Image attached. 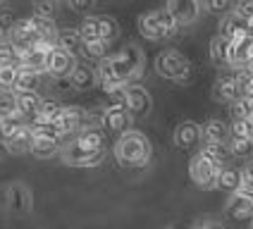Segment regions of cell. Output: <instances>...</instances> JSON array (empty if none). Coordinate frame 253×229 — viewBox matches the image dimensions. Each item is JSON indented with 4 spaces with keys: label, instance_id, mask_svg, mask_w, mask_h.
Returning a JSON list of instances; mask_svg holds the SVG:
<instances>
[{
    "label": "cell",
    "instance_id": "16",
    "mask_svg": "<svg viewBox=\"0 0 253 229\" xmlns=\"http://www.w3.org/2000/svg\"><path fill=\"white\" fill-rule=\"evenodd\" d=\"M14 98H17V113L22 114L27 122H31L36 114L41 113L43 100H45V98H41L39 91H17Z\"/></svg>",
    "mask_w": 253,
    "mask_h": 229
},
{
    "label": "cell",
    "instance_id": "39",
    "mask_svg": "<svg viewBox=\"0 0 253 229\" xmlns=\"http://www.w3.org/2000/svg\"><path fill=\"white\" fill-rule=\"evenodd\" d=\"M206 5H208V10L211 12H227V10H232L234 5H232V0H206Z\"/></svg>",
    "mask_w": 253,
    "mask_h": 229
},
{
    "label": "cell",
    "instance_id": "11",
    "mask_svg": "<svg viewBox=\"0 0 253 229\" xmlns=\"http://www.w3.org/2000/svg\"><path fill=\"white\" fill-rule=\"evenodd\" d=\"M7 41L12 43L14 48H19L22 53L29 50V48H34V45H39L41 41V34L36 31L34 27V22L31 19H22V22H17V27L7 34Z\"/></svg>",
    "mask_w": 253,
    "mask_h": 229
},
{
    "label": "cell",
    "instance_id": "26",
    "mask_svg": "<svg viewBox=\"0 0 253 229\" xmlns=\"http://www.w3.org/2000/svg\"><path fill=\"white\" fill-rule=\"evenodd\" d=\"M31 146H34V131H31V127H27L24 131H19L12 141L5 146V151L12 153V155H24V153L31 151Z\"/></svg>",
    "mask_w": 253,
    "mask_h": 229
},
{
    "label": "cell",
    "instance_id": "27",
    "mask_svg": "<svg viewBox=\"0 0 253 229\" xmlns=\"http://www.w3.org/2000/svg\"><path fill=\"white\" fill-rule=\"evenodd\" d=\"M39 84H41V72H34V70H29V67H19L17 91H39Z\"/></svg>",
    "mask_w": 253,
    "mask_h": 229
},
{
    "label": "cell",
    "instance_id": "7",
    "mask_svg": "<svg viewBox=\"0 0 253 229\" xmlns=\"http://www.w3.org/2000/svg\"><path fill=\"white\" fill-rule=\"evenodd\" d=\"M57 131L62 134V136H77L79 131H84V129H96L93 127V119L88 117L84 108H79V105H62V110L57 114V122H55Z\"/></svg>",
    "mask_w": 253,
    "mask_h": 229
},
{
    "label": "cell",
    "instance_id": "41",
    "mask_svg": "<svg viewBox=\"0 0 253 229\" xmlns=\"http://www.w3.org/2000/svg\"><path fill=\"white\" fill-rule=\"evenodd\" d=\"M234 12L241 14L244 19H253V0H246V2H241L234 7Z\"/></svg>",
    "mask_w": 253,
    "mask_h": 229
},
{
    "label": "cell",
    "instance_id": "34",
    "mask_svg": "<svg viewBox=\"0 0 253 229\" xmlns=\"http://www.w3.org/2000/svg\"><path fill=\"white\" fill-rule=\"evenodd\" d=\"M17 76H19V67H0V91L14 93L17 91Z\"/></svg>",
    "mask_w": 253,
    "mask_h": 229
},
{
    "label": "cell",
    "instance_id": "22",
    "mask_svg": "<svg viewBox=\"0 0 253 229\" xmlns=\"http://www.w3.org/2000/svg\"><path fill=\"white\" fill-rule=\"evenodd\" d=\"M48 45L45 43H39L34 48H29L22 53V67H29L34 72H45V62H48Z\"/></svg>",
    "mask_w": 253,
    "mask_h": 229
},
{
    "label": "cell",
    "instance_id": "25",
    "mask_svg": "<svg viewBox=\"0 0 253 229\" xmlns=\"http://www.w3.org/2000/svg\"><path fill=\"white\" fill-rule=\"evenodd\" d=\"M229 136H232V129L222 119H211L203 127V143H227Z\"/></svg>",
    "mask_w": 253,
    "mask_h": 229
},
{
    "label": "cell",
    "instance_id": "21",
    "mask_svg": "<svg viewBox=\"0 0 253 229\" xmlns=\"http://www.w3.org/2000/svg\"><path fill=\"white\" fill-rule=\"evenodd\" d=\"M27 127H29V122L19 113L7 114V117H0V143L7 146L19 131H24Z\"/></svg>",
    "mask_w": 253,
    "mask_h": 229
},
{
    "label": "cell",
    "instance_id": "5",
    "mask_svg": "<svg viewBox=\"0 0 253 229\" xmlns=\"http://www.w3.org/2000/svg\"><path fill=\"white\" fill-rule=\"evenodd\" d=\"M155 72L163 76V79H169V81H189L191 79V62H189V57L179 53V50H174V48H169V50H163L160 55L155 57Z\"/></svg>",
    "mask_w": 253,
    "mask_h": 229
},
{
    "label": "cell",
    "instance_id": "20",
    "mask_svg": "<svg viewBox=\"0 0 253 229\" xmlns=\"http://www.w3.org/2000/svg\"><path fill=\"white\" fill-rule=\"evenodd\" d=\"M212 98L220 100V103H234V100H239L241 93H239L237 76H222V79H217L215 86H212Z\"/></svg>",
    "mask_w": 253,
    "mask_h": 229
},
{
    "label": "cell",
    "instance_id": "4",
    "mask_svg": "<svg viewBox=\"0 0 253 229\" xmlns=\"http://www.w3.org/2000/svg\"><path fill=\"white\" fill-rule=\"evenodd\" d=\"M179 24L174 22V17L163 7V10H151V12H143L139 17V31L141 36L151 38V41H163L177 34Z\"/></svg>",
    "mask_w": 253,
    "mask_h": 229
},
{
    "label": "cell",
    "instance_id": "9",
    "mask_svg": "<svg viewBox=\"0 0 253 229\" xmlns=\"http://www.w3.org/2000/svg\"><path fill=\"white\" fill-rule=\"evenodd\" d=\"M165 10L174 17V22L179 27H189V24H194L198 17H201L203 0H168L165 2Z\"/></svg>",
    "mask_w": 253,
    "mask_h": 229
},
{
    "label": "cell",
    "instance_id": "13",
    "mask_svg": "<svg viewBox=\"0 0 253 229\" xmlns=\"http://www.w3.org/2000/svg\"><path fill=\"white\" fill-rule=\"evenodd\" d=\"M5 200H7V208L14 213H29L34 208V196H31V191L24 182H12L7 186Z\"/></svg>",
    "mask_w": 253,
    "mask_h": 229
},
{
    "label": "cell",
    "instance_id": "29",
    "mask_svg": "<svg viewBox=\"0 0 253 229\" xmlns=\"http://www.w3.org/2000/svg\"><path fill=\"white\" fill-rule=\"evenodd\" d=\"M79 34H82V38H84V45L88 43H100V24H98V17H86L84 22H82V27H79ZM105 43V41H103Z\"/></svg>",
    "mask_w": 253,
    "mask_h": 229
},
{
    "label": "cell",
    "instance_id": "6",
    "mask_svg": "<svg viewBox=\"0 0 253 229\" xmlns=\"http://www.w3.org/2000/svg\"><path fill=\"white\" fill-rule=\"evenodd\" d=\"M220 172H222V165H217L215 160H211L203 153H196V155L189 160V177L191 182L201 189H212L217 186V179H220Z\"/></svg>",
    "mask_w": 253,
    "mask_h": 229
},
{
    "label": "cell",
    "instance_id": "8",
    "mask_svg": "<svg viewBox=\"0 0 253 229\" xmlns=\"http://www.w3.org/2000/svg\"><path fill=\"white\" fill-rule=\"evenodd\" d=\"M131 117H134V114L126 110L125 103H113L110 108H105V110H103V119H100V124H103L105 131L122 136L125 131L131 129Z\"/></svg>",
    "mask_w": 253,
    "mask_h": 229
},
{
    "label": "cell",
    "instance_id": "36",
    "mask_svg": "<svg viewBox=\"0 0 253 229\" xmlns=\"http://www.w3.org/2000/svg\"><path fill=\"white\" fill-rule=\"evenodd\" d=\"M17 113V98L14 93H7V91H0V117H7V114Z\"/></svg>",
    "mask_w": 253,
    "mask_h": 229
},
{
    "label": "cell",
    "instance_id": "2",
    "mask_svg": "<svg viewBox=\"0 0 253 229\" xmlns=\"http://www.w3.org/2000/svg\"><path fill=\"white\" fill-rule=\"evenodd\" d=\"M105 155V136L100 129H84L67 143H62L60 157L72 167H93Z\"/></svg>",
    "mask_w": 253,
    "mask_h": 229
},
{
    "label": "cell",
    "instance_id": "35",
    "mask_svg": "<svg viewBox=\"0 0 253 229\" xmlns=\"http://www.w3.org/2000/svg\"><path fill=\"white\" fill-rule=\"evenodd\" d=\"M201 153H203V155H208L211 160H215L217 165H222V162H225V157L229 155V148H227V143H203Z\"/></svg>",
    "mask_w": 253,
    "mask_h": 229
},
{
    "label": "cell",
    "instance_id": "42",
    "mask_svg": "<svg viewBox=\"0 0 253 229\" xmlns=\"http://www.w3.org/2000/svg\"><path fill=\"white\" fill-rule=\"evenodd\" d=\"M246 122H249V131H251V139H253V114L246 119Z\"/></svg>",
    "mask_w": 253,
    "mask_h": 229
},
{
    "label": "cell",
    "instance_id": "38",
    "mask_svg": "<svg viewBox=\"0 0 253 229\" xmlns=\"http://www.w3.org/2000/svg\"><path fill=\"white\" fill-rule=\"evenodd\" d=\"M17 27V19H14V14L10 10H0V31H2V36L7 38V34Z\"/></svg>",
    "mask_w": 253,
    "mask_h": 229
},
{
    "label": "cell",
    "instance_id": "31",
    "mask_svg": "<svg viewBox=\"0 0 253 229\" xmlns=\"http://www.w3.org/2000/svg\"><path fill=\"white\" fill-rule=\"evenodd\" d=\"M239 186H241V172L239 170H229V167H222L220 179H217V189L234 193V191H239Z\"/></svg>",
    "mask_w": 253,
    "mask_h": 229
},
{
    "label": "cell",
    "instance_id": "32",
    "mask_svg": "<svg viewBox=\"0 0 253 229\" xmlns=\"http://www.w3.org/2000/svg\"><path fill=\"white\" fill-rule=\"evenodd\" d=\"M98 24H100V38L105 43H113L120 36V24L117 19L110 14H98Z\"/></svg>",
    "mask_w": 253,
    "mask_h": 229
},
{
    "label": "cell",
    "instance_id": "37",
    "mask_svg": "<svg viewBox=\"0 0 253 229\" xmlns=\"http://www.w3.org/2000/svg\"><path fill=\"white\" fill-rule=\"evenodd\" d=\"M34 14H36V17H45V19H53V14H55V5H53V0H36V5H34Z\"/></svg>",
    "mask_w": 253,
    "mask_h": 229
},
{
    "label": "cell",
    "instance_id": "17",
    "mask_svg": "<svg viewBox=\"0 0 253 229\" xmlns=\"http://www.w3.org/2000/svg\"><path fill=\"white\" fill-rule=\"evenodd\" d=\"M227 213L232 215L234 220H253V196L244 193V191L229 193Z\"/></svg>",
    "mask_w": 253,
    "mask_h": 229
},
{
    "label": "cell",
    "instance_id": "30",
    "mask_svg": "<svg viewBox=\"0 0 253 229\" xmlns=\"http://www.w3.org/2000/svg\"><path fill=\"white\" fill-rule=\"evenodd\" d=\"M229 43L225 36H215L211 41V60L215 65H227V60H229Z\"/></svg>",
    "mask_w": 253,
    "mask_h": 229
},
{
    "label": "cell",
    "instance_id": "40",
    "mask_svg": "<svg viewBox=\"0 0 253 229\" xmlns=\"http://www.w3.org/2000/svg\"><path fill=\"white\" fill-rule=\"evenodd\" d=\"M67 2H70V7L74 12H88L96 0H67Z\"/></svg>",
    "mask_w": 253,
    "mask_h": 229
},
{
    "label": "cell",
    "instance_id": "14",
    "mask_svg": "<svg viewBox=\"0 0 253 229\" xmlns=\"http://www.w3.org/2000/svg\"><path fill=\"white\" fill-rule=\"evenodd\" d=\"M253 60V36H244L229 43V60L227 65L237 67V70H249Z\"/></svg>",
    "mask_w": 253,
    "mask_h": 229
},
{
    "label": "cell",
    "instance_id": "45",
    "mask_svg": "<svg viewBox=\"0 0 253 229\" xmlns=\"http://www.w3.org/2000/svg\"><path fill=\"white\" fill-rule=\"evenodd\" d=\"M249 70H251V72H253V60H251V67H249Z\"/></svg>",
    "mask_w": 253,
    "mask_h": 229
},
{
    "label": "cell",
    "instance_id": "28",
    "mask_svg": "<svg viewBox=\"0 0 253 229\" xmlns=\"http://www.w3.org/2000/svg\"><path fill=\"white\" fill-rule=\"evenodd\" d=\"M0 67H22V50L10 41L0 43Z\"/></svg>",
    "mask_w": 253,
    "mask_h": 229
},
{
    "label": "cell",
    "instance_id": "24",
    "mask_svg": "<svg viewBox=\"0 0 253 229\" xmlns=\"http://www.w3.org/2000/svg\"><path fill=\"white\" fill-rule=\"evenodd\" d=\"M60 48H65L67 53H72L74 57H82L84 55V38L79 34V29H62L60 31V41H57Z\"/></svg>",
    "mask_w": 253,
    "mask_h": 229
},
{
    "label": "cell",
    "instance_id": "12",
    "mask_svg": "<svg viewBox=\"0 0 253 229\" xmlns=\"http://www.w3.org/2000/svg\"><path fill=\"white\" fill-rule=\"evenodd\" d=\"M74 65H77V57L67 53L65 48H50L48 50V62H45V72L50 74V76H70L72 70H74Z\"/></svg>",
    "mask_w": 253,
    "mask_h": 229
},
{
    "label": "cell",
    "instance_id": "23",
    "mask_svg": "<svg viewBox=\"0 0 253 229\" xmlns=\"http://www.w3.org/2000/svg\"><path fill=\"white\" fill-rule=\"evenodd\" d=\"M62 151V139H50V136H34V146H31V153L41 160L60 155Z\"/></svg>",
    "mask_w": 253,
    "mask_h": 229
},
{
    "label": "cell",
    "instance_id": "19",
    "mask_svg": "<svg viewBox=\"0 0 253 229\" xmlns=\"http://www.w3.org/2000/svg\"><path fill=\"white\" fill-rule=\"evenodd\" d=\"M220 36H225L227 41H237V38L249 36V19H244L237 12H229L220 22Z\"/></svg>",
    "mask_w": 253,
    "mask_h": 229
},
{
    "label": "cell",
    "instance_id": "43",
    "mask_svg": "<svg viewBox=\"0 0 253 229\" xmlns=\"http://www.w3.org/2000/svg\"><path fill=\"white\" fill-rule=\"evenodd\" d=\"M249 36H253V19H249Z\"/></svg>",
    "mask_w": 253,
    "mask_h": 229
},
{
    "label": "cell",
    "instance_id": "44",
    "mask_svg": "<svg viewBox=\"0 0 253 229\" xmlns=\"http://www.w3.org/2000/svg\"><path fill=\"white\" fill-rule=\"evenodd\" d=\"M2 38H5V36H2V31H0V43H5V41H2Z\"/></svg>",
    "mask_w": 253,
    "mask_h": 229
},
{
    "label": "cell",
    "instance_id": "47",
    "mask_svg": "<svg viewBox=\"0 0 253 229\" xmlns=\"http://www.w3.org/2000/svg\"><path fill=\"white\" fill-rule=\"evenodd\" d=\"M251 222H253V220H251Z\"/></svg>",
    "mask_w": 253,
    "mask_h": 229
},
{
    "label": "cell",
    "instance_id": "3",
    "mask_svg": "<svg viewBox=\"0 0 253 229\" xmlns=\"http://www.w3.org/2000/svg\"><path fill=\"white\" fill-rule=\"evenodd\" d=\"M115 160L122 167H146L153 155V146L143 131L129 129L122 136H117V143L113 148Z\"/></svg>",
    "mask_w": 253,
    "mask_h": 229
},
{
    "label": "cell",
    "instance_id": "1",
    "mask_svg": "<svg viewBox=\"0 0 253 229\" xmlns=\"http://www.w3.org/2000/svg\"><path fill=\"white\" fill-rule=\"evenodd\" d=\"M143 72V50L139 45L129 43L120 53L105 57L98 65V84L110 93L117 88H126Z\"/></svg>",
    "mask_w": 253,
    "mask_h": 229
},
{
    "label": "cell",
    "instance_id": "46",
    "mask_svg": "<svg viewBox=\"0 0 253 229\" xmlns=\"http://www.w3.org/2000/svg\"><path fill=\"white\" fill-rule=\"evenodd\" d=\"M0 2H2V0H0Z\"/></svg>",
    "mask_w": 253,
    "mask_h": 229
},
{
    "label": "cell",
    "instance_id": "10",
    "mask_svg": "<svg viewBox=\"0 0 253 229\" xmlns=\"http://www.w3.org/2000/svg\"><path fill=\"white\" fill-rule=\"evenodd\" d=\"M125 105L134 117H143V114L151 113L153 100H151L148 88H143V86H139V84H129L125 88Z\"/></svg>",
    "mask_w": 253,
    "mask_h": 229
},
{
    "label": "cell",
    "instance_id": "33",
    "mask_svg": "<svg viewBox=\"0 0 253 229\" xmlns=\"http://www.w3.org/2000/svg\"><path fill=\"white\" fill-rule=\"evenodd\" d=\"M227 148H229L232 155H237V157L253 155V139H246V136H229Z\"/></svg>",
    "mask_w": 253,
    "mask_h": 229
},
{
    "label": "cell",
    "instance_id": "18",
    "mask_svg": "<svg viewBox=\"0 0 253 229\" xmlns=\"http://www.w3.org/2000/svg\"><path fill=\"white\" fill-rule=\"evenodd\" d=\"M70 84L77 91H88V88H93V86L98 84V70H93L86 62H77L70 74Z\"/></svg>",
    "mask_w": 253,
    "mask_h": 229
},
{
    "label": "cell",
    "instance_id": "15",
    "mask_svg": "<svg viewBox=\"0 0 253 229\" xmlns=\"http://www.w3.org/2000/svg\"><path fill=\"white\" fill-rule=\"evenodd\" d=\"M172 139H174V146H177V148L191 151V148H196L198 143L203 141V127H198L196 122H182L179 127L174 129Z\"/></svg>",
    "mask_w": 253,
    "mask_h": 229
}]
</instances>
